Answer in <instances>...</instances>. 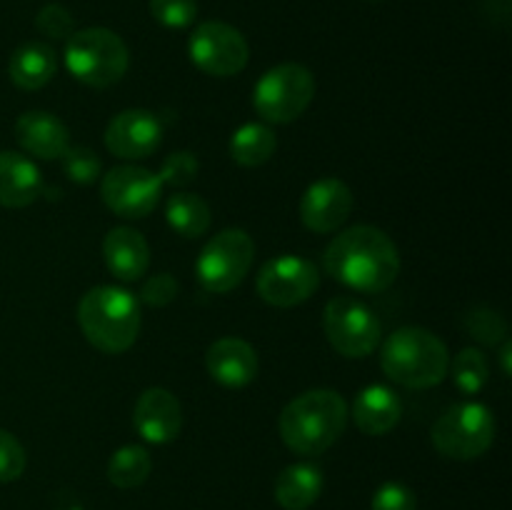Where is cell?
Masks as SVG:
<instances>
[{
    "label": "cell",
    "mask_w": 512,
    "mask_h": 510,
    "mask_svg": "<svg viewBox=\"0 0 512 510\" xmlns=\"http://www.w3.org/2000/svg\"><path fill=\"white\" fill-rule=\"evenodd\" d=\"M328 275L358 293H383L400 273V255L390 235L373 225H353L325 248Z\"/></svg>",
    "instance_id": "cell-1"
},
{
    "label": "cell",
    "mask_w": 512,
    "mask_h": 510,
    "mask_svg": "<svg viewBox=\"0 0 512 510\" xmlns=\"http://www.w3.org/2000/svg\"><path fill=\"white\" fill-rule=\"evenodd\" d=\"M348 425V403L335 390H308L280 413V438L293 453L320 455L333 448Z\"/></svg>",
    "instance_id": "cell-2"
},
{
    "label": "cell",
    "mask_w": 512,
    "mask_h": 510,
    "mask_svg": "<svg viewBox=\"0 0 512 510\" xmlns=\"http://www.w3.org/2000/svg\"><path fill=\"white\" fill-rule=\"evenodd\" d=\"M380 365L393 383L425 390L448 378L450 355L438 335L408 325L385 340L380 348Z\"/></svg>",
    "instance_id": "cell-3"
},
{
    "label": "cell",
    "mask_w": 512,
    "mask_h": 510,
    "mask_svg": "<svg viewBox=\"0 0 512 510\" xmlns=\"http://www.w3.org/2000/svg\"><path fill=\"white\" fill-rule=\"evenodd\" d=\"M78 323L85 340L100 353H125L138 340L140 303L128 290L98 285L80 300Z\"/></svg>",
    "instance_id": "cell-4"
},
{
    "label": "cell",
    "mask_w": 512,
    "mask_h": 510,
    "mask_svg": "<svg viewBox=\"0 0 512 510\" xmlns=\"http://www.w3.org/2000/svg\"><path fill=\"white\" fill-rule=\"evenodd\" d=\"M128 45L108 28L75 30L65 43V68L90 88H110L128 73Z\"/></svg>",
    "instance_id": "cell-5"
},
{
    "label": "cell",
    "mask_w": 512,
    "mask_h": 510,
    "mask_svg": "<svg viewBox=\"0 0 512 510\" xmlns=\"http://www.w3.org/2000/svg\"><path fill=\"white\" fill-rule=\"evenodd\" d=\"M313 98V73L300 63H280L258 80L253 90V108L268 123L285 125L298 120Z\"/></svg>",
    "instance_id": "cell-6"
},
{
    "label": "cell",
    "mask_w": 512,
    "mask_h": 510,
    "mask_svg": "<svg viewBox=\"0 0 512 510\" xmlns=\"http://www.w3.org/2000/svg\"><path fill=\"white\" fill-rule=\"evenodd\" d=\"M430 438L445 458H480L495 440V415L483 403H458L440 415Z\"/></svg>",
    "instance_id": "cell-7"
},
{
    "label": "cell",
    "mask_w": 512,
    "mask_h": 510,
    "mask_svg": "<svg viewBox=\"0 0 512 510\" xmlns=\"http://www.w3.org/2000/svg\"><path fill=\"white\" fill-rule=\"evenodd\" d=\"M255 258V243L245 230L228 228L223 233L213 235L198 255L195 273L200 285L208 293H228L238 288L250 273V265Z\"/></svg>",
    "instance_id": "cell-8"
},
{
    "label": "cell",
    "mask_w": 512,
    "mask_h": 510,
    "mask_svg": "<svg viewBox=\"0 0 512 510\" xmlns=\"http://www.w3.org/2000/svg\"><path fill=\"white\" fill-rule=\"evenodd\" d=\"M323 328L328 343L345 358H365L380 345V320L355 298H333L325 305Z\"/></svg>",
    "instance_id": "cell-9"
},
{
    "label": "cell",
    "mask_w": 512,
    "mask_h": 510,
    "mask_svg": "<svg viewBox=\"0 0 512 510\" xmlns=\"http://www.w3.org/2000/svg\"><path fill=\"white\" fill-rule=\"evenodd\" d=\"M190 60L213 78H230L248 65V40L238 28L223 20H208L193 30L188 40Z\"/></svg>",
    "instance_id": "cell-10"
},
{
    "label": "cell",
    "mask_w": 512,
    "mask_h": 510,
    "mask_svg": "<svg viewBox=\"0 0 512 510\" xmlns=\"http://www.w3.org/2000/svg\"><path fill=\"white\" fill-rule=\"evenodd\" d=\"M163 195V180L153 170L138 165H118L108 170L100 183V198L115 215L128 220L145 218L155 210Z\"/></svg>",
    "instance_id": "cell-11"
},
{
    "label": "cell",
    "mask_w": 512,
    "mask_h": 510,
    "mask_svg": "<svg viewBox=\"0 0 512 510\" xmlns=\"http://www.w3.org/2000/svg\"><path fill=\"white\" fill-rule=\"evenodd\" d=\"M258 295L275 308H295L318 290L320 275L310 260L298 255H278L260 268Z\"/></svg>",
    "instance_id": "cell-12"
},
{
    "label": "cell",
    "mask_w": 512,
    "mask_h": 510,
    "mask_svg": "<svg viewBox=\"0 0 512 510\" xmlns=\"http://www.w3.org/2000/svg\"><path fill=\"white\" fill-rule=\"evenodd\" d=\"M160 140L163 125L150 110H123L105 128V148L123 160L150 158L160 148Z\"/></svg>",
    "instance_id": "cell-13"
},
{
    "label": "cell",
    "mask_w": 512,
    "mask_h": 510,
    "mask_svg": "<svg viewBox=\"0 0 512 510\" xmlns=\"http://www.w3.org/2000/svg\"><path fill=\"white\" fill-rule=\"evenodd\" d=\"M353 213V190L338 178H320L300 200V220L313 233H333Z\"/></svg>",
    "instance_id": "cell-14"
},
{
    "label": "cell",
    "mask_w": 512,
    "mask_h": 510,
    "mask_svg": "<svg viewBox=\"0 0 512 510\" xmlns=\"http://www.w3.org/2000/svg\"><path fill=\"white\" fill-rule=\"evenodd\" d=\"M133 425L145 443H170V440L178 438L180 428H183L180 400L165 388H148L135 400Z\"/></svg>",
    "instance_id": "cell-15"
},
{
    "label": "cell",
    "mask_w": 512,
    "mask_h": 510,
    "mask_svg": "<svg viewBox=\"0 0 512 510\" xmlns=\"http://www.w3.org/2000/svg\"><path fill=\"white\" fill-rule=\"evenodd\" d=\"M210 378L225 388H245L258 375V353L243 338L215 340L205 355Z\"/></svg>",
    "instance_id": "cell-16"
},
{
    "label": "cell",
    "mask_w": 512,
    "mask_h": 510,
    "mask_svg": "<svg viewBox=\"0 0 512 510\" xmlns=\"http://www.w3.org/2000/svg\"><path fill=\"white\" fill-rule=\"evenodd\" d=\"M15 140L25 153L43 160L63 158L65 150L70 148V133L63 120L43 110H28L20 115L15 123Z\"/></svg>",
    "instance_id": "cell-17"
},
{
    "label": "cell",
    "mask_w": 512,
    "mask_h": 510,
    "mask_svg": "<svg viewBox=\"0 0 512 510\" xmlns=\"http://www.w3.org/2000/svg\"><path fill=\"white\" fill-rule=\"evenodd\" d=\"M103 258L115 278L123 280V283H133V280H140L148 273V240H145L143 233H138L135 228L120 225V228H113L105 235Z\"/></svg>",
    "instance_id": "cell-18"
},
{
    "label": "cell",
    "mask_w": 512,
    "mask_h": 510,
    "mask_svg": "<svg viewBox=\"0 0 512 510\" xmlns=\"http://www.w3.org/2000/svg\"><path fill=\"white\" fill-rule=\"evenodd\" d=\"M403 418V403L398 393L388 385H368L358 393L353 403V420L360 433L378 435L390 433Z\"/></svg>",
    "instance_id": "cell-19"
},
{
    "label": "cell",
    "mask_w": 512,
    "mask_h": 510,
    "mask_svg": "<svg viewBox=\"0 0 512 510\" xmlns=\"http://www.w3.org/2000/svg\"><path fill=\"white\" fill-rule=\"evenodd\" d=\"M43 190V175L38 165L20 153H0V205L3 208H25L35 203Z\"/></svg>",
    "instance_id": "cell-20"
},
{
    "label": "cell",
    "mask_w": 512,
    "mask_h": 510,
    "mask_svg": "<svg viewBox=\"0 0 512 510\" xmlns=\"http://www.w3.org/2000/svg\"><path fill=\"white\" fill-rule=\"evenodd\" d=\"M55 70H58V60H55V50L48 43H38L30 40L23 43L8 63V75L13 85L20 90H40L53 80Z\"/></svg>",
    "instance_id": "cell-21"
},
{
    "label": "cell",
    "mask_w": 512,
    "mask_h": 510,
    "mask_svg": "<svg viewBox=\"0 0 512 510\" xmlns=\"http://www.w3.org/2000/svg\"><path fill=\"white\" fill-rule=\"evenodd\" d=\"M323 493V470L313 463L288 465L275 480V500L285 510H308Z\"/></svg>",
    "instance_id": "cell-22"
},
{
    "label": "cell",
    "mask_w": 512,
    "mask_h": 510,
    "mask_svg": "<svg viewBox=\"0 0 512 510\" xmlns=\"http://www.w3.org/2000/svg\"><path fill=\"white\" fill-rule=\"evenodd\" d=\"M165 220L183 238H200L208 233L210 215L208 203L195 193H175L165 203Z\"/></svg>",
    "instance_id": "cell-23"
},
{
    "label": "cell",
    "mask_w": 512,
    "mask_h": 510,
    "mask_svg": "<svg viewBox=\"0 0 512 510\" xmlns=\"http://www.w3.org/2000/svg\"><path fill=\"white\" fill-rule=\"evenodd\" d=\"M278 140L275 133L263 123L240 125L230 138V158L243 168H258L273 158Z\"/></svg>",
    "instance_id": "cell-24"
},
{
    "label": "cell",
    "mask_w": 512,
    "mask_h": 510,
    "mask_svg": "<svg viewBox=\"0 0 512 510\" xmlns=\"http://www.w3.org/2000/svg\"><path fill=\"white\" fill-rule=\"evenodd\" d=\"M150 470H153V458L143 445H123L110 458L108 480L115 488H138L148 480Z\"/></svg>",
    "instance_id": "cell-25"
},
{
    "label": "cell",
    "mask_w": 512,
    "mask_h": 510,
    "mask_svg": "<svg viewBox=\"0 0 512 510\" xmlns=\"http://www.w3.org/2000/svg\"><path fill=\"white\" fill-rule=\"evenodd\" d=\"M490 370L483 350L465 348L453 358V380L460 393L478 395L488 385Z\"/></svg>",
    "instance_id": "cell-26"
},
{
    "label": "cell",
    "mask_w": 512,
    "mask_h": 510,
    "mask_svg": "<svg viewBox=\"0 0 512 510\" xmlns=\"http://www.w3.org/2000/svg\"><path fill=\"white\" fill-rule=\"evenodd\" d=\"M63 170L73 183L88 185L98 180L100 175V158L90 148L83 145H73L63 153Z\"/></svg>",
    "instance_id": "cell-27"
},
{
    "label": "cell",
    "mask_w": 512,
    "mask_h": 510,
    "mask_svg": "<svg viewBox=\"0 0 512 510\" xmlns=\"http://www.w3.org/2000/svg\"><path fill=\"white\" fill-rule=\"evenodd\" d=\"M150 13L165 28H188L198 15V0H150Z\"/></svg>",
    "instance_id": "cell-28"
},
{
    "label": "cell",
    "mask_w": 512,
    "mask_h": 510,
    "mask_svg": "<svg viewBox=\"0 0 512 510\" xmlns=\"http://www.w3.org/2000/svg\"><path fill=\"white\" fill-rule=\"evenodd\" d=\"M468 330L473 333L475 340L485 345L503 343L505 335H508V325H505L503 315L490 308H475L468 315Z\"/></svg>",
    "instance_id": "cell-29"
},
{
    "label": "cell",
    "mask_w": 512,
    "mask_h": 510,
    "mask_svg": "<svg viewBox=\"0 0 512 510\" xmlns=\"http://www.w3.org/2000/svg\"><path fill=\"white\" fill-rule=\"evenodd\" d=\"M200 163L193 153L188 150H178V153L168 155L163 160V168H160L158 178L163 180V185H173V188H185L188 183H193L198 178Z\"/></svg>",
    "instance_id": "cell-30"
},
{
    "label": "cell",
    "mask_w": 512,
    "mask_h": 510,
    "mask_svg": "<svg viewBox=\"0 0 512 510\" xmlns=\"http://www.w3.org/2000/svg\"><path fill=\"white\" fill-rule=\"evenodd\" d=\"M35 28L45 35V38L53 40H68L75 33V20L63 5L48 3L45 8H40V13L35 15Z\"/></svg>",
    "instance_id": "cell-31"
},
{
    "label": "cell",
    "mask_w": 512,
    "mask_h": 510,
    "mask_svg": "<svg viewBox=\"0 0 512 510\" xmlns=\"http://www.w3.org/2000/svg\"><path fill=\"white\" fill-rule=\"evenodd\" d=\"M25 470V450L13 433L0 428V483H13Z\"/></svg>",
    "instance_id": "cell-32"
},
{
    "label": "cell",
    "mask_w": 512,
    "mask_h": 510,
    "mask_svg": "<svg viewBox=\"0 0 512 510\" xmlns=\"http://www.w3.org/2000/svg\"><path fill=\"white\" fill-rule=\"evenodd\" d=\"M370 510H418V500H415V493L408 485L385 483L373 495Z\"/></svg>",
    "instance_id": "cell-33"
},
{
    "label": "cell",
    "mask_w": 512,
    "mask_h": 510,
    "mask_svg": "<svg viewBox=\"0 0 512 510\" xmlns=\"http://www.w3.org/2000/svg\"><path fill=\"white\" fill-rule=\"evenodd\" d=\"M175 295H178V280L168 273L153 275L150 280H145L143 290H140L143 303L153 305V308H163V305L173 303Z\"/></svg>",
    "instance_id": "cell-34"
},
{
    "label": "cell",
    "mask_w": 512,
    "mask_h": 510,
    "mask_svg": "<svg viewBox=\"0 0 512 510\" xmlns=\"http://www.w3.org/2000/svg\"><path fill=\"white\" fill-rule=\"evenodd\" d=\"M512 343L508 338L503 340V345H500V363H503V375L505 378H510V373H512Z\"/></svg>",
    "instance_id": "cell-35"
}]
</instances>
